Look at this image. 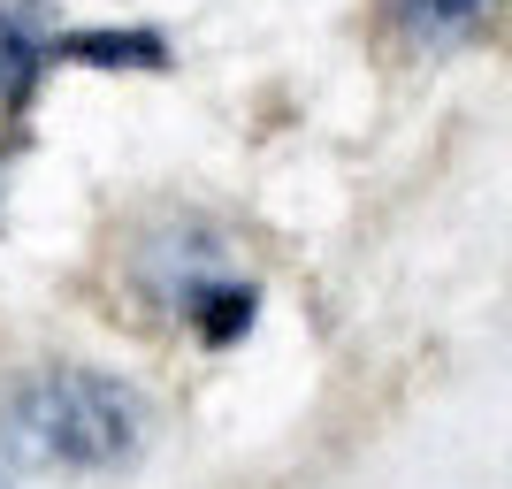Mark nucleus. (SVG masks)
Masks as SVG:
<instances>
[{
  "label": "nucleus",
  "instance_id": "5",
  "mask_svg": "<svg viewBox=\"0 0 512 489\" xmlns=\"http://www.w3.org/2000/svg\"><path fill=\"white\" fill-rule=\"evenodd\" d=\"M54 62H77V69H169V39H161V31H69V39H54Z\"/></svg>",
  "mask_w": 512,
  "mask_h": 489
},
{
  "label": "nucleus",
  "instance_id": "2",
  "mask_svg": "<svg viewBox=\"0 0 512 489\" xmlns=\"http://www.w3.org/2000/svg\"><path fill=\"white\" fill-rule=\"evenodd\" d=\"M230 276H245V268H237V245L222 230H207V222H161V230H146L138 253H130V291L169 321H192V306Z\"/></svg>",
  "mask_w": 512,
  "mask_h": 489
},
{
  "label": "nucleus",
  "instance_id": "7",
  "mask_svg": "<svg viewBox=\"0 0 512 489\" xmlns=\"http://www.w3.org/2000/svg\"><path fill=\"white\" fill-rule=\"evenodd\" d=\"M0 207H8V161H0Z\"/></svg>",
  "mask_w": 512,
  "mask_h": 489
},
{
  "label": "nucleus",
  "instance_id": "3",
  "mask_svg": "<svg viewBox=\"0 0 512 489\" xmlns=\"http://www.w3.org/2000/svg\"><path fill=\"white\" fill-rule=\"evenodd\" d=\"M54 8L46 0H0V107L23 115L31 92H39L46 62H54Z\"/></svg>",
  "mask_w": 512,
  "mask_h": 489
},
{
  "label": "nucleus",
  "instance_id": "6",
  "mask_svg": "<svg viewBox=\"0 0 512 489\" xmlns=\"http://www.w3.org/2000/svg\"><path fill=\"white\" fill-rule=\"evenodd\" d=\"M0 489H16V459L8 451H0Z\"/></svg>",
  "mask_w": 512,
  "mask_h": 489
},
{
  "label": "nucleus",
  "instance_id": "4",
  "mask_svg": "<svg viewBox=\"0 0 512 489\" xmlns=\"http://www.w3.org/2000/svg\"><path fill=\"white\" fill-rule=\"evenodd\" d=\"M490 8L497 0H390V31L413 54H451V46H467L490 23Z\"/></svg>",
  "mask_w": 512,
  "mask_h": 489
},
{
  "label": "nucleus",
  "instance_id": "1",
  "mask_svg": "<svg viewBox=\"0 0 512 489\" xmlns=\"http://www.w3.org/2000/svg\"><path fill=\"white\" fill-rule=\"evenodd\" d=\"M153 444V405L138 383L100 367H39L0 398V451L54 474H130Z\"/></svg>",
  "mask_w": 512,
  "mask_h": 489
}]
</instances>
